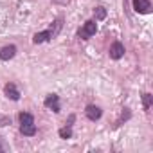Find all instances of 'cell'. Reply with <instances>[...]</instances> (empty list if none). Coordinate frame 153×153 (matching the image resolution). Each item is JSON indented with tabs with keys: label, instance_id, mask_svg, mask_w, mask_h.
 Returning <instances> with one entry per match:
<instances>
[{
	"label": "cell",
	"instance_id": "cell-3",
	"mask_svg": "<svg viewBox=\"0 0 153 153\" xmlns=\"http://www.w3.org/2000/svg\"><path fill=\"white\" fill-rule=\"evenodd\" d=\"M133 9L139 15H149L151 13V2L149 0H133Z\"/></svg>",
	"mask_w": 153,
	"mask_h": 153
},
{
	"label": "cell",
	"instance_id": "cell-17",
	"mask_svg": "<svg viewBox=\"0 0 153 153\" xmlns=\"http://www.w3.org/2000/svg\"><path fill=\"white\" fill-rule=\"evenodd\" d=\"M52 4H56V6H67V4H70V0H52Z\"/></svg>",
	"mask_w": 153,
	"mask_h": 153
},
{
	"label": "cell",
	"instance_id": "cell-5",
	"mask_svg": "<svg viewBox=\"0 0 153 153\" xmlns=\"http://www.w3.org/2000/svg\"><path fill=\"white\" fill-rule=\"evenodd\" d=\"M45 106L49 108V110H52L54 114H59V110H61V106H59V96H56V94H49L47 97H45Z\"/></svg>",
	"mask_w": 153,
	"mask_h": 153
},
{
	"label": "cell",
	"instance_id": "cell-6",
	"mask_svg": "<svg viewBox=\"0 0 153 153\" xmlns=\"http://www.w3.org/2000/svg\"><path fill=\"white\" fill-rule=\"evenodd\" d=\"M85 115L88 117V121L96 123V121H99V119H101V115H103V110H101L97 105H88V106L85 108Z\"/></svg>",
	"mask_w": 153,
	"mask_h": 153
},
{
	"label": "cell",
	"instance_id": "cell-11",
	"mask_svg": "<svg viewBox=\"0 0 153 153\" xmlns=\"http://www.w3.org/2000/svg\"><path fill=\"white\" fill-rule=\"evenodd\" d=\"M131 117V112H130V108H123V112H121V115H119V119L115 121V128H119L123 123H126L128 119Z\"/></svg>",
	"mask_w": 153,
	"mask_h": 153
},
{
	"label": "cell",
	"instance_id": "cell-18",
	"mask_svg": "<svg viewBox=\"0 0 153 153\" xmlns=\"http://www.w3.org/2000/svg\"><path fill=\"white\" fill-rule=\"evenodd\" d=\"M4 151H7V144L2 140V137H0V153H4Z\"/></svg>",
	"mask_w": 153,
	"mask_h": 153
},
{
	"label": "cell",
	"instance_id": "cell-9",
	"mask_svg": "<svg viewBox=\"0 0 153 153\" xmlns=\"http://www.w3.org/2000/svg\"><path fill=\"white\" fill-rule=\"evenodd\" d=\"M51 40H52V34H51L49 29H45V31H42V33H36V34L33 36V43H34V45H40V43H45V42H51Z\"/></svg>",
	"mask_w": 153,
	"mask_h": 153
},
{
	"label": "cell",
	"instance_id": "cell-10",
	"mask_svg": "<svg viewBox=\"0 0 153 153\" xmlns=\"http://www.w3.org/2000/svg\"><path fill=\"white\" fill-rule=\"evenodd\" d=\"M63 29V18L61 16H58L52 24H51V27H49V31H51V34H52V40L54 38H58V34H59V31Z\"/></svg>",
	"mask_w": 153,
	"mask_h": 153
},
{
	"label": "cell",
	"instance_id": "cell-13",
	"mask_svg": "<svg viewBox=\"0 0 153 153\" xmlns=\"http://www.w3.org/2000/svg\"><path fill=\"white\" fill-rule=\"evenodd\" d=\"M151 105H153V96H151L149 92H144V94H142V108L148 112V110L151 108Z\"/></svg>",
	"mask_w": 153,
	"mask_h": 153
},
{
	"label": "cell",
	"instance_id": "cell-7",
	"mask_svg": "<svg viewBox=\"0 0 153 153\" xmlns=\"http://www.w3.org/2000/svg\"><path fill=\"white\" fill-rule=\"evenodd\" d=\"M15 56H16V45H13V43L0 49V59H2V61H9Z\"/></svg>",
	"mask_w": 153,
	"mask_h": 153
},
{
	"label": "cell",
	"instance_id": "cell-14",
	"mask_svg": "<svg viewBox=\"0 0 153 153\" xmlns=\"http://www.w3.org/2000/svg\"><path fill=\"white\" fill-rule=\"evenodd\" d=\"M58 135H59V139H72V126H63V128H59V131H58Z\"/></svg>",
	"mask_w": 153,
	"mask_h": 153
},
{
	"label": "cell",
	"instance_id": "cell-2",
	"mask_svg": "<svg viewBox=\"0 0 153 153\" xmlns=\"http://www.w3.org/2000/svg\"><path fill=\"white\" fill-rule=\"evenodd\" d=\"M96 33H97V22H96V20H87V22L81 25V29L78 31V36H79L81 40H90Z\"/></svg>",
	"mask_w": 153,
	"mask_h": 153
},
{
	"label": "cell",
	"instance_id": "cell-4",
	"mask_svg": "<svg viewBox=\"0 0 153 153\" xmlns=\"http://www.w3.org/2000/svg\"><path fill=\"white\" fill-rule=\"evenodd\" d=\"M124 52H126V49H124V45L121 43V42H114L112 45H110V51H108V54H110V58L112 59H121L123 56H124Z\"/></svg>",
	"mask_w": 153,
	"mask_h": 153
},
{
	"label": "cell",
	"instance_id": "cell-16",
	"mask_svg": "<svg viewBox=\"0 0 153 153\" xmlns=\"http://www.w3.org/2000/svg\"><path fill=\"white\" fill-rule=\"evenodd\" d=\"M74 121H76V115H74V114H70V115H68V119H67V123H65V126H72V124H74Z\"/></svg>",
	"mask_w": 153,
	"mask_h": 153
},
{
	"label": "cell",
	"instance_id": "cell-1",
	"mask_svg": "<svg viewBox=\"0 0 153 153\" xmlns=\"http://www.w3.org/2000/svg\"><path fill=\"white\" fill-rule=\"evenodd\" d=\"M20 121V133L24 137H34L36 135V124H34V117L29 112H20L18 115Z\"/></svg>",
	"mask_w": 153,
	"mask_h": 153
},
{
	"label": "cell",
	"instance_id": "cell-8",
	"mask_svg": "<svg viewBox=\"0 0 153 153\" xmlns=\"http://www.w3.org/2000/svg\"><path fill=\"white\" fill-rule=\"evenodd\" d=\"M4 94H6V97L11 99V101H18V99H20V90L16 88L15 83H7V85L4 87Z\"/></svg>",
	"mask_w": 153,
	"mask_h": 153
},
{
	"label": "cell",
	"instance_id": "cell-12",
	"mask_svg": "<svg viewBox=\"0 0 153 153\" xmlns=\"http://www.w3.org/2000/svg\"><path fill=\"white\" fill-rule=\"evenodd\" d=\"M106 18V9L103 7V6H97L96 9H94V20L96 22H101V20H105Z\"/></svg>",
	"mask_w": 153,
	"mask_h": 153
},
{
	"label": "cell",
	"instance_id": "cell-15",
	"mask_svg": "<svg viewBox=\"0 0 153 153\" xmlns=\"http://www.w3.org/2000/svg\"><path fill=\"white\" fill-rule=\"evenodd\" d=\"M9 124H11V117L0 114V126H9Z\"/></svg>",
	"mask_w": 153,
	"mask_h": 153
}]
</instances>
